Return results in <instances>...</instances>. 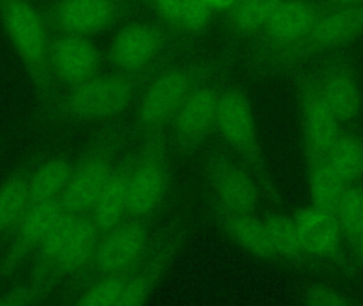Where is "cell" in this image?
<instances>
[{
  "label": "cell",
  "instance_id": "ffe728a7",
  "mask_svg": "<svg viewBox=\"0 0 363 306\" xmlns=\"http://www.w3.org/2000/svg\"><path fill=\"white\" fill-rule=\"evenodd\" d=\"M315 80L324 102L339 121H352L357 116L362 109V95L347 66L337 59Z\"/></svg>",
  "mask_w": 363,
  "mask_h": 306
},
{
  "label": "cell",
  "instance_id": "836d02e7",
  "mask_svg": "<svg viewBox=\"0 0 363 306\" xmlns=\"http://www.w3.org/2000/svg\"><path fill=\"white\" fill-rule=\"evenodd\" d=\"M319 4L328 9L357 8L363 6V0H319Z\"/></svg>",
  "mask_w": 363,
  "mask_h": 306
},
{
  "label": "cell",
  "instance_id": "1f68e13d",
  "mask_svg": "<svg viewBox=\"0 0 363 306\" xmlns=\"http://www.w3.org/2000/svg\"><path fill=\"white\" fill-rule=\"evenodd\" d=\"M306 303L311 305H345L347 301L342 295L330 288H313L306 294Z\"/></svg>",
  "mask_w": 363,
  "mask_h": 306
},
{
  "label": "cell",
  "instance_id": "2e32d148",
  "mask_svg": "<svg viewBox=\"0 0 363 306\" xmlns=\"http://www.w3.org/2000/svg\"><path fill=\"white\" fill-rule=\"evenodd\" d=\"M60 199L31 203L14 230V239L0 261V275L14 273L30 254L44 243L64 214Z\"/></svg>",
  "mask_w": 363,
  "mask_h": 306
},
{
  "label": "cell",
  "instance_id": "ba28073f",
  "mask_svg": "<svg viewBox=\"0 0 363 306\" xmlns=\"http://www.w3.org/2000/svg\"><path fill=\"white\" fill-rule=\"evenodd\" d=\"M169 179L166 136L143 140L130 181L128 217L151 219L163 203Z\"/></svg>",
  "mask_w": 363,
  "mask_h": 306
},
{
  "label": "cell",
  "instance_id": "7a4b0ae2",
  "mask_svg": "<svg viewBox=\"0 0 363 306\" xmlns=\"http://www.w3.org/2000/svg\"><path fill=\"white\" fill-rule=\"evenodd\" d=\"M224 57H207L174 63L162 70L140 94L135 130L143 140L166 136L188 96L204 83L216 80L228 67Z\"/></svg>",
  "mask_w": 363,
  "mask_h": 306
},
{
  "label": "cell",
  "instance_id": "3957f363",
  "mask_svg": "<svg viewBox=\"0 0 363 306\" xmlns=\"http://www.w3.org/2000/svg\"><path fill=\"white\" fill-rule=\"evenodd\" d=\"M100 236L89 214L64 212L35 252L32 282L48 290L60 278L83 271L93 262Z\"/></svg>",
  "mask_w": 363,
  "mask_h": 306
},
{
  "label": "cell",
  "instance_id": "8992f818",
  "mask_svg": "<svg viewBox=\"0 0 363 306\" xmlns=\"http://www.w3.org/2000/svg\"><path fill=\"white\" fill-rule=\"evenodd\" d=\"M216 130L257 182L262 194L277 203L279 197L267 168L251 100L241 87H223Z\"/></svg>",
  "mask_w": 363,
  "mask_h": 306
},
{
  "label": "cell",
  "instance_id": "ac0fdd59",
  "mask_svg": "<svg viewBox=\"0 0 363 306\" xmlns=\"http://www.w3.org/2000/svg\"><path fill=\"white\" fill-rule=\"evenodd\" d=\"M101 51L86 36L60 33L51 38L50 62L53 79L72 87L99 74Z\"/></svg>",
  "mask_w": 363,
  "mask_h": 306
},
{
  "label": "cell",
  "instance_id": "d4e9b609",
  "mask_svg": "<svg viewBox=\"0 0 363 306\" xmlns=\"http://www.w3.org/2000/svg\"><path fill=\"white\" fill-rule=\"evenodd\" d=\"M31 205L29 175L15 173L0 184V235L14 231Z\"/></svg>",
  "mask_w": 363,
  "mask_h": 306
},
{
  "label": "cell",
  "instance_id": "277c9868",
  "mask_svg": "<svg viewBox=\"0 0 363 306\" xmlns=\"http://www.w3.org/2000/svg\"><path fill=\"white\" fill-rule=\"evenodd\" d=\"M326 9L309 0H284L249 40L247 62L251 68L258 72L289 70L296 49Z\"/></svg>",
  "mask_w": 363,
  "mask_h": 306
},
{
  "label": "cell",
  "instance_id": "e575fe53",
  "mask_svg": "<svg viewBox=\"0 0 363 306\" xmlns=\"http://www.w3.org/2000/svg\"><path fill=\"white\" fill-rule=\"evenodd\" d=\"M215 12H228L237 0H204Z\"/></svg>",
  "mask_w": 363,
  "mask_h": 306
},
{
  "label": "cell",
  "instance_id": "d590c367",
  "mask_svg": "<svg viewBox=\"0 0 363 306\" xmlns=\"http://www.w3.org/2000/svg\"><path fill=\"white\" fill-rule=\"evenodd\" d=\"M356 244H357L358 251L363 258V231L360 233L359 236L356 239Z\"/></svg>",
  "mask_w": 363,
  "mask_h": 306
},
{
  "label": "cell",
  "instance_id": "4dcf8cb0",
  "mask_svg": "<svg viewBox=\"0 0 363 306\" xmlns=\"http://www.w3.org/2000/svg\"><path fill=\"white\" fill-rule=\"evenodd\" d=\"M213 12L204 0H182L172 29L178 35L201 33L211 23Z\"/></svg>",
  "mask_w": 363,
  "mask_h": 306
},
{
  "label": "cell",
  "instance_id": "4fadbf2b",
  "mask_svg": "<svg viewBox=\"0 0 363 306\" xmlns=\"http://www.w3.org/2000/svg\"><path fill=\"white\" fill-rule=\"evenodd\" d=\"M150 219L128 217L100 236L91 264L100 275L131 273L149 249Z\"/></svg>",
  "mask_w": 363,
  "mask_h": 306
},
{
  "label": "cell",
  "instance_id": "d6a6232c",
  "mask_svg": "<svg viewBox=\"0 0 363 306\" xmlns=\"http://www.w3.org/2000/svg\"><path fill=\"white\" fill-rule=\"evenodd\" d=\"M163 23L172 28L182 0H150Z\"/></svg>",
  "mask_w": 363,
  "mask_h": 306
},
{
  "label": "cell",
  "instance_id": "f546056e",
  "mask_svg": "<svg viewBox=\"0 0 363 306\" xmlns=\"http://www.w3.org/2000/svg\"><path fill=\"white\" fill-rule=\"evenodd\" d=\"M334 214L341 232L356 241L363 231V190L356 186L345 187Z\"/></svg>",
  "mask_w": 363,
  "mask_h": 306
},
{
  "label": "cell",
  "instance_id": "484cf974",
  "mask_svg": "<svg viewBox=\"0 0 363 306\" xmlns=\"http://www.w3.org/2000/svg\"><path fill=\"white\" fill-rule=\"evenodd\" d=\"M322 162L341 181L351 183L363 173V144L357 138L339 134Z\"/></svg>",
  "mask_w": 363,
  "mask_h": 306
},
{
  "label": "cell",
  "instance_id": "f1b7e54d",
  "mask_svg": "<svg viewBox=\"0 0 363 306\" xmlns=\"http://www.w3.org/2000/svg\"><path fill=\"white\" fill-rule=\"evenodd\" d=\"M130 273H112L101 275L78 298L77 305L82 306H119Z\"/></svg>",
  "mask_w": 363,
  "mask_h": 306
},
{
  "label": "cell",
  "instance_id": "8d00e7d4",
  "mask_svg": "<svg viewBox=\"0 0 363 306\" xmlns=\"http://www.w3.org/2000/svg\"><path fill=\"white\" fill-rule=\"evenodd\" d=\"M149 1H150V0H149Z\"/></svg>",
  "mask_w": 363,
  "mask_h": 306
},
{
  "label": "cell",
  "instance_id": "6da1fadb",
  "mask_svg": "<svg viewBox=\"0 0 363 306\" xmlns=\"http://www.w3.org/2000/svg\"><path fill=\"white\" fill-rule=\"evenodd\" d=\"M178 51L179 48L172 47L144 70L98 74L69 87L57 106V112L65 119L81 123L108 121L121 116L159 72L176 63Z\"/></svg>",
  "mask_w": 363,
  "mask_h": 306
},
{
  "label": "cell",
  "instance_id": "d6986e66",
  "mask_svg": "<svg viewBox=\"0 0 363 306\" xmlns=\"http://www.w3.org/2000/svg\"><path fill=\"white\" fill-rule=\"evenodd\" d=\"M138 151L140 148L130 151L117 160L114 170L89 213L101 234L127 217L130 181L138 160Z\"/></svg>",
  "mask_w": 363,
  "mask_h": 306
},
{
  "label": "cell",
  "instance_id": "603a6c76",
  "mask_svg": "<svg viewBox=\"0 0 363 306\" xmlns=\"http://www.w3.org/2000/svg\"><path fill=\"white\" fill-rule=\"evenodd\" d=\"M284 0H237L226 12L224 27L233 38L250 40L262 29Z\"/></svg>",
  "mask_w": 363,
  "mask_h": 306
},
{
  "label": "cell",
  "instance_id": "9c48e42d",
  "mask_svg": "<svg viewBox=\"0 0 363 306\" xmlns=\"http://www.w3.org/2000/svg\"><path fill=\"white\" fill-rule=\"evenodd\" d=\"M223 87L217 79L209 81L194 89L182 104L169 128L182 156L200 151L215 131Z\"/></svg>",
  "mask_w": 363,
  "mask_h": 306
},
{
  "label": "cell",
  "instance_id": "9a60e30c",
  "mask_svg": "<svg viewBox=\"0 0 363 306\" xmlns=\"http://www.w3.org/2000/svg\"><path fill=\"white\" fill-rule=\"evenodd\" d=\"M363 34V6L326 9L294 53L291 66L324 51L341 48Z\"/></svg>",
  "mask_w": 363,
  "mask_h": 306
},
{
  "label": "cell",
  "instance_id": "83f0119b",
  "mask_svg": "<svg viewBox=\"0 0 363 306\" xmlns=\"http://www.w3.org/2000/svg\"><path fill=\"white\" fill-rule=\"evenodd\" d=\"M309 187L313 205L334 213L347 184L323 162H313L309 175Z\"/></svg>",
  "mask_w": 363,
  "mask_h": 306
},
{
  "label": "cell",
  "instance_id": "8fae6325",
  "mask_svg": "<svg viewBox=\"0 0 363 306\" xmlns=\"http://www.w3.org/2000/svg\"><path fill=\"white\" fill-rule=\"evenodd\" d=\"M174 35L178 34L163 21L130 23L111 40L108 62L119 72L144 70L172 48Z\"/></svg>",
  "mask_w": 363,
  "mask_h": 306
},
{
  "label": "cell",
  "instance_id": "4316f807",
  "mask_svg": "<svg viewBox=\"0 0 363 306\" xmlns=\"http://www.w3.org/2000/svg\"><path fill=\"white\" fill-rule=\"evenodd\" d=\"M264 220L277 258L294 260L304 253L294 218L270 214Z\"/></svg>",
  "mask_w": 363,
  "mask_h": 306
},
{
  "label": "cell",
  "instance_id": "e0dca14e",
  "mask_svg": "<svg viewBox=\"0 0 363 306\" xmlns=\"http://www.w3.org/2000/svg\"><path fill=\"white\" fill-rule=\"evenodd\" d=\"M298 94L307 151L313 162H322L340 134L339 121L324 102L315 78L302 77Z\"/></svg>",
  "mask_w": 363,
  "mask_h": 306
},
{
  "label": "cell",
  "instance_id": "44dd1931",
  "mask_svg": "<svg viewBox=\"0 0 363 306\" xmlns=\"http://www.w3.org/2000/svg\"><path fill=\"white\" fill-rule=\"evenodd\" d=\"M294 219L305 253L315 256L336 253L342 232L333 212L313 205L301 209Z\"/></svg>",
  "mask_w": 363,
  "mask_h": 306
},
{
  "label": "cell",
  "instance_id": "5b68a950",
  "mask_svg": "<svg viewBox=\"0 0 363 306\" xmlns=\"http://www.w3.org/2000/svg\"><path fill=\"white\" fill-rule=\"evenodd\" d=\"M0 23L42 102L52 93L46 18L29 0H0Z\"/></svg>",
  "mask_w": 363,
  "mask_h": 306
},
{
  "label": "cell",
  "instance_id": "30bf717a",
  "mask_svg": "<svg viewBox=\"0 0 363 306\" xmlns=\"http://www.w3.org/2000/svg\"><path fill=\"white\" fill-rule=\"evenodd\" d=\"M133 10L130 0H57L46 21L60 33L89 38L118 25Z\"/></svg>",
  "mask_w": 363,
  "mask_h": 306
},
{
  "label": "cell",
  "instance_id": "5bb4252c",
  "mask_svg": "<svg viewBox=\"0 0 363 306\" xmlns=\"http://www.w3.org/2000/svg\"><path fill=\"white\" fill-rule=\"evenodd\" d=\"M187 230L184 224H174L148 249L130 273L119 306H138L147 302L185 245Z\"/></svg>",
  "mask_w": 363,
  "mask_h": 306
},
{
  "label": "cell",
  "instance_id": "cb8c5ba5",
  "mask_svg": "<svg viewBox=\"0 0 363 306\" xmlns=\"http://www.w3.org/2000/svg\"><path fill=\"white\" fill-rule=\"evenodd\" d=\"M74 167V163L64 158H49L36 167L29 175L31 203L60 199Z\"/></svg>",
  "mask_w": 363,
  "mask_h": 306
},
{
  "label": "cell",
  "instance_id": "52a82bcc",
  "mask_svg": "<svg viewBox=\"0 0 363 306\" xmlns=\"http://www.w3.org/2000/svg\"><path fill=\"white\" fill-rule=\"evenodd\" d=\"M125 136L123 126H112L100 136L89 153L78 164H74L67 185L60 197L64 211L91 213L114 170Z\"/></svg>",
  "mask_w": 363,
  "mask_h": 306
},
{
  "label": "cell",
  "instance_id": "7402d4cb",
  "mask_svg": "<svg viewBox=\"0 0 363 306\" xmlns=\"http://www.w3.org/2000/svg\"><path fill=\"white\" fill-rule=\"evenodd\" d=\"M215 212L224 232L239 247L262 260L277 258L264 219L255 214L236 213L218 207Z\"/></svg>",
  "mask_w": 363,
  "mask_h": 306
},
{
  "label": "cell",
  "instance_id": "7c38bea8",
  "mask_svg": "<svg viewBox=\"0 0 363 306\" xmlns=\"http://www.w3.org/2000/svg\"><path fill=\"white\" fill-rule=\"evenodd\" d=\"M204 170L216 197V207L236 213L255 214L262 192L240 163L221 151H211L204 158Z\"/></svg>",
  "mask_w": 363,
  "mask_h": 306
}]
</instances>
